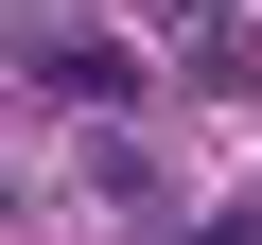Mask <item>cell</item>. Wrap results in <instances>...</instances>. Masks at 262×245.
Masks as SVG:
<instances>
[{
	"mask_svg": "<svg viewBox=\"0 0 262 245\" xmlns=\"http://www.w3.org/2000/svg\"><path fill=\"white\" fill-rule=\"evenodd\" d=\"M175 245H262V210H210V228H175Z\"/></svg>",
	"mask_w": 262,
	"mask_h": 245,
	"instance_id": "3",
	"label": "cell"
},
{
	"mask_svg": "<svg viewBox=\"0 0 262 245\" xmlns=\"http://www.w3.org/2000/svg\"><path fill=\"white\" fill-rule=\"evenodd\" d=\"M18 70H35L53 105H122V88H140V53H105V35H35Z\"/></svg>",
	"mask_w": 262,
	"mask_h": 245,
	"instance_id": "2",
	"label": "cell"
},
{
	"mask_svg": "<svg viewBox=\"0 0 262 245\" xmlns=\"http://www.w3.org/2000/svg\"><path fill=\"white\" fill-rule=\"evenodd\" d=\"M140 53H158L175 88H245V70H262V35L227 18V0H140Z\"/></svg>",
	"mask_w": 262,
	"mask_h": 245,
	"instance_id": "1",
	"label": "cell"
}]
</instances>
